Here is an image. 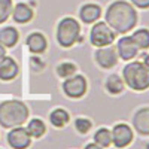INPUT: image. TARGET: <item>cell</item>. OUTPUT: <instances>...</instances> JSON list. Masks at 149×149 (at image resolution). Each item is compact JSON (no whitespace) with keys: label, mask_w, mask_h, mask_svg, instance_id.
Here are the masks:
<instances>
[{"label":"cell","mask_w":149,"mask_h":149,"mask_svg":"<svg viewBox=\"0 0 149 149\" xmlns=\"http://www.w3.org/2000/svg\"><path fill=\"white\" fill-rule=\"evenodd\" d=\"M106 24L116 34H125L137 26V10L127 0H115L104 12Z\"/></svg>","instance_id":"cell-1"},{"label":"cell","mask_w":149,"mask_h":149,"mask_svg":"<svg viewBox=\"0 0 149 149\" xmlns=\"http://www.w3.org/2000/svg\"><path fill=\"white\" fill-rule=\"evenodd\" d=\"M29 107L21 100H6L0 103V125L3 128H14L22 125L29 119Z\"/></svg>","instance_id":"cell-2"},{"label":"cell","mask_w":149,"mask_h":149,"mask_svg":"<svg viewBox=\"0 0 149 149\" xmlns=\"http://www.w3.org/2000/svg\"><path fill=\"white\" fill-rule=\"evenodd\" d=\"M122 81L133 91H146L149 88V70L142 61H130L122 69Z\"/></svg>","instance_id":"cell-3"},{"label":"cell","mask_w":149,"mask_h":149,"mask_svg":"<svg viewBox=\"0 0 149 149\" xmlns=\"http://www.w3.org/2000/svg\"><path fill=\"white\" fill-rule=\"evenodd\" d=\"M81 24L73 17H64L57 26V42L61 48H72L76 42H82Z\"/></svg>","instance_id":"cell-4"},{"label":"cell","mask_w":149,"mask_h":149,"mask_svg":"<svg viewBox=\"0 0 149 149\" xmlns=\"http://www.w3.org/2000/svg\"><path fill=\"white\" fill-rule=\"evenodd\" d=\"M115 36L116 33L104 21H95V24L91 27V31H90V42L95 48L109 46L113 43Z\"/></svg>","instance_id":"cell-5"},{"label":"cell","mask_w":149,"mask_h":149,"mask_svg":"<svg viewBox=\"0 0 149 149\" xmlns=\"http://www.w3.org/2000/svg\"><path fill=\"white\" fill-rule=\"evenodd\" d=\"M61 88H63V93L69 98H81L85 95L86 90H88V82H86L85 76L74 73V74L64 79Z\"/></svg>","instance_id":"cell-6"},{"label":"cell","mask_w":149,"mask_h":149,"mask_svg":"<svg viewBox=\"0 0 149 149\" xmlns=\"http://www.w3.org/2000/svg\"><path fill=\"white\" fill-rule=\"evenodd\" d=\"M110 134H112V143H113L118 149L127 148L134 139V133H133L131 127L128 124H124V122L116 124V125L110 130Z\"/></svg>","instance_id":"cell-7"},{"label":"cell","mask_w":149,"mask_h":149,"mask_svg":"<svg viewBox=\"0 0 149 149\" xmlns=\"http://www.w3.org/2000/svg\"><path fill=\"white\" fill-rule=\"evenodd\" d=\"M6 139H8L9 146L14 149H27L31 145V136L29 134L27 128H24L22 125L10 128Z\"/></svg>","instance_id":"cell-8"},{"label":"cell","mask_w":149,"mask_h":149,"mask_svg":"<svg viewBox=\"0 0 149 149\" xmlns=\"http://www.w3.org/2000/svg\"><path fill=\"white\" fill-rule=\"evenodd\" d=\"M95 61H97V64L100 66L102 69H112V67H115L118 64V52H116V48L113 46H102V48H98L97 51H95Z\"/></svg>","instance_id":"cell-9"},{"label":"cell","mask_w":149,"mask_h":149,"mask_svg":"<svg viewBox=\"0 0 149 149\" xmlns=\"http://www.w3.org/2000/svg\"><path fill=\"white\" fill-rule=\"evenodd\" d=\"M116 52L118 57L124 61H131L133 58H136L139 52V48L136 46V43L133 42V39L130 36H124L119 39L118 45H116Z\"/></svg>","instance_id":"cell-10"},{"label":"cell","mask_w":149,"mask_h":149,"mask_svg":"<svg viewBox=\"0 0 149 149\" xmlns=\"http://www.w3.org/2000/svg\"><path fill=\"white\" fill-rule=\"evenodd\" d=\"M18 72H19L18 63L12 57L5 55L0 60V81H5V82L14 81L18 76Z\"/></svg>","instance_id":"cell-11"},{"label":"cell","mask_w":149,"mask_h":149,"mask_svg":"<svg viewBox=\"0 0 149 149\" xmlns=\"http://www.w3.org/2000/svg\"><path fill=\"white\" fill-rule=\"evenodd\" d=\"M12 19H14L17 24H27L34 18V10L30 5L27 3H17L14 8H12Z\"/></svg>","instance_id":"cell-12"},{"label":"cell","mask_w":149,"mask_h":149,"mask_svg":"<svg viewBox=\"0 0 149 149\" xmlns=\"http://www.w3.org/2000/svg\"><path fill=\"white\" fill-rule=\"evenodd\" d=\"M102 17V8L97 3H85L79 9V18L84 24H94Z\"/></svg>","instance_id":"cell-13"},{"label":"cell","mask_w":149,"mask_h":149,"mask_svg":"<svg viewBox=\"0 0 149 149\" xmlns=\"http://www.w3.org/2000/svg\"><path fill=\"white\" fill-rule=\"evenodd\" d=\"M133 127L140 136H149V107H140L133 116Z\"/></svg>","instance_id":"cell-14"},{"label":"cell","mask_w":149,"mask_h":149,"mask_svg":"<svg viewBox=\"0 0 149 149\" xmlns=\"http://www.w3.org/2000/svg\"><path fill=\"white\" fill-rule=\"evenodd\" d=\"M27 48L30 49V52L33 54H43L48 48V40L43 33L40 31H33L27 36Z\"/></svg>","instance_id":"cell-15"},{"label":"cell","mask_w":149,"mask_h":149,"mask_svg":"<svg viewBox=\"0 0 149 149\" xmlns=\"http://www.w3.org/2000/svg\"><path fill=\"white\" fill-rule=\"evenodd\" d=\"M19 33L15 27H3L0 30V45L5 48H14L18 43Z\"/></svg>","instance_id":"cell-16"},{"label":"cell","mask_w":149,"mask_h":149,"mask_svg":"<svg viewBox=\"0 0 149 149\" xmlns=\"http://www.w3.org/2000/svg\"><path fill=\"white\" fill-rule=\"evenodd\" d=\"M69 121H70V115L63 107H57L49 113V122H51L55 128H63L64 125L69 124Z\"/></svg>","instance_id":"cell-17"},{"label":"cell","mask_w":149,"mask_h":149,"mask_svg":"<svg viewBox=\"0 0 149 149\" xmlns=\"http://www.w3.org/2000/svg\"><path fill=\"white\" fill-rule=\"evenodd\" d=\"M26 128H27L29 134L31 136V139H40L42 136L46 133V125H45V122L40 118L30 119Z\"/></svg>","instance_id":"cell-18"},{"label":"cell","mask_w":149,"mask_h":149,"mask_svg":"<svg viewBox=\"0 0 149 149\" xmlns=\"http://www.w3.org/2000/svg\"><path fill=\"white\" fill-rule=\"evenodd\" d=\"M130 37L133 39V42L136 43V46H137L139 49H142V51L149 49V30L148 29H139V30H136Z\"/></svg>","instance_id":"cell-19"},{"label":"cell","mask_w":149,"mask_h":149,"mask_svg":"<svg viewBox=\"0 0 149 149\" xmlns=\"http://www.w3.org/2000/svg\"><path fill=\"white\" fill-rule=\"evenodd\" d=\"M124 81L122 78H119L118 74H110L106 79V90L107 93H110L112 95H116V94H121L124 91Z\"/></svg>","instance_id":"cell-20"},{"label":"cell","mask_w":149,"mask_h":149,"mask_svg":"<svg viewBox=\"0 0 149 149\" xmlns=\"http://www.w3.org/2000/svg\"><path fill=\"white\" fill-rule=\"evenodd\" d=\"M94 143H97L98 146H102L103 149L109 148L112 145V134H110V130L106 128V127H102L98 128L94 134Z\"/></svg>","instance_id":"cell-21"},{"label":"cell","mask_w":149,"mask_h":149,"mask_svg":"<svg viewBox=\"0 0 149 149\" xmlns=\"http://www.w3.org/2000/svg\"><path fill=\"white\" fill-rule=\"evenodd\" d=\"M76 73V64L70 63V61H64V63H61L57 66V74L60 78H69L72 74Z\"/></svg>","instance_id":"cell-22"},{"label":"cell","mask_w":149,"mask_h":149,"mask_svg":"<svg viewBox=\"0 0 149 149\" xmlns=\"http://www.w3.org/2000/svg\"><path fill=\"white\" fill-rule=\"evenodd\" d=\"M12 8H14L12 0H0V24H3L9 19L12 14Z\"/></svg>","instance_id":"cell-23"},{"label":"cell","mask_w":149,"mask_h":149,"mask_svg":"<svg viewBox=\"0 0 149 149\" xmlns=\"http://www.w3.org/2000/svg\"><path fill=\"white\" fill-rule=\"evenodd\" d=\"M91 127H93V122L88 118L79 116V118L74 119V128H76V131L81 133V134H86V133L91 130Z\"/></svg>","instance_id":"cell-24"},{"label":"cell","mask_w":149,"mask_h":149,"mask_svg":"<svg viewBox=\"0 0 149 149\" xmlns=\"http://www.w3.org/2000/svg\"><path fill=\"white\" fill-rule=\"evenodd\" d=\"M130 3L139 9H149V0H130Z\"/></svg>","instance_id":"cell-25"},{"label":"cell","mask_w":149,"mask_h":149,"mask_svg":"<svg viewBox=\"0 0 149 149\" xmlns=\"http://www.w3.org/2000/svg\"><path fill=\"white\" fill-rule=\"evenodd\" d=\"M142 60H143V61H142V63H143V66H145V67L149 70V54H146V55H145Z\"/></svg>","instance_id":"cell-26"},{"label":"cell","mask_w":149,"mask_h":149,"mask_svg":"<svg viewBox=\"0 0 149 149\" xmlns=\"http://www.w3.org/2000/svg\"><path fill=\"white\" fill-rule=\"evenodd\" d=\"M85 149H103L102 146H98L97 143H88L85 146Z\"/></svg>","instance_id":"cell-27"},{"label":"cell","mask_w":149,"mask_h":149,"mask_svg":"<svg viewBox=\"0 0 149 149\" xmlns=\"http://www.w3.org/2000/svg\"><path fill=\"white\" fill-rule=\"evenodd\" d=\"M5 55H6V48L3 45H0V60H2Z\"/></svg>","instance_id":"cell-28"},{"label":"cell","mask_w":149,"mask_h":149,"mask_svg":"<svg viewBox=\"0 0 149 149\" xmlns=\"http://www.w3.org/2000/svg\"><path fill=\"white\" fill-rule=\"evenodd\" d=\"M146 149H149V143H148V145H146Z\"/></svg>","instance_id":"cell-29"}]
</instances>
